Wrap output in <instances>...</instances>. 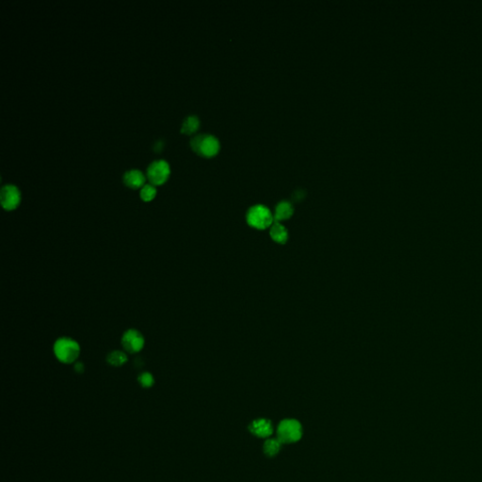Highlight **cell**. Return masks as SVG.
<instances>
[{"instance_id": "obj_1", "label": "cell", "mask_w": 482, "mask_h": 482, "mask_svg": "<svg viewBox=\"0 0 482 482\" xmlns=\"http://www.w3.org/2000/svg\"><path fill=\"white\" fill-rule=\"evenodd\" d=\"M53 352L59 362L71 365L77 363L81 348L77 340L71 337H60L54 343Z\"/></svg>"}, {"instance_id": "obj_2", "label": "cell", "mask_w": 482, "mask_h": 482, "mask_svg": "<svg viewBox=\"0 0 482 482\" xmlns=\"http://www.w3.org/2000/svg\"><path fill=\"white\" fill-rule=\"evenodd\" d=\"M246 220L253 228L265 230L273 224L274 215H272L268 207L263 205H255L248 210Z\"/></svg>"}, {"instance_id": "obj_3", "label": "cell", "mask_w": 482, "mask_h": 482, "mask_svg": "<svg viewBox=\"0 0 482 482\" xmlns=\"http://www.w3.org/2000/svg\"><path fill=\"white\" fill-rule=\"evenodd\" d=\"M276 432L277 438L283 444H293L302 437V427L298 420L286 418L279 423Z\"/></svg>"}, {"instance_id": "obj_4", "label": "cell", "mask_w": 482, "mask_h": 482, "mask_svg": "<svg viewBox=\"0 0 482 482\" xmlns=\"http://www.w3.org/2000/svg\"><path fill=\"white\" fill-rule=\"evenodd\" d=\"M193 151L203 156H213L220 150V141L213 135L198 134L191 139Z\"/></svg>"}, {"instance_id": "obj_5", "label": "cell", "mask_w": 482, "mask_h": 482, "mask_svg": "<svg viewBox=\"0 0 482 482\" xmlns=\"http://www.w3.org/2000/svg\"><path fill=\"white\" fill-rule=\"evenodd\" d=\"M171 173L168 162L164 159H156L151 162L147 168V176L151 184H163Z\"/></svg>"}, {"instance_id": "obj_6", "label": "cell", "mask_w": 482, "mask_h": 482, "mask_svg": "<svg viewBox=\"0 0 482 482\" xmlns=\"http://www.w3.org/2000/svg\"><path fill=\"white\" fill-rule=\"evenodd\" d=\"M123 350L130 354L141 352L145 346V339L138 330L129 329L123 333L122 337Z\"/></svg>"}, {"instance_id": "obj_7", "label": "cell", "mask_w": 482, "mask_h": 482, "mask_svg": "<svg viewBox=\"0 0 482 482\" xmlns=\"http://www.w3.org/2000/svg\"><path fill=\"white\" fill-rule=\"evenodd\" d=\"M0 200L3 208L7 211L16 209L21 202V192L15 185L8 184L2 187Z\"/></svg>"}, {"instance_id": "obj_8", "label": "cell", "mask_w": 482, "mask_h": 482, "mask_svg": "<svg viewBox=\"0 0 482 482\" xmlns=\"http://www.w3.org/2000/svg\"><path fill=\"white\" fill-rule=\"evenodd\" d=\"M249 429L253 435L258 438H265V439L269 438L274 432L271 421L266 418H258L253 420L251 423Z\"/></svg>"}, {"instance_id": "obj_9", "label": "cell", "mask_w": 482, "mask_h": 482, "mask_svg": "<svg viewBox=\"0 0 482 482\" xmlns=\"http://www.w3.org/2000/svg\"><path fill=\"white\" fill-rule=\"evenodd\" d=\"M123 183L131 189L142 188L145 182V176L143 173L137 169L126 171L123 177Z\"/></svg>"}, {"instance_id": "obj_10", "label": "cell", "mask_w": 482, "mask_h": 482, "mask_svg": "<svg viewBox=\"0 0 482 482\" xmlns=\"http://www.w3.org/2000/svg\"><path fill=\"white\" fill-rule=\"evenodd\" d=\"M271 238L279 244H284L288 239V232L280 222H273L269 231Z\"/></svg>"}, {"instance_id": "obj_11", "label": "cell", "mask_w": 482, "mask_h": 482, "mask_svg": "<svg viewBox=\"0 0 482 482\" xmlns=\"http://www.w3.org/2000/svg\"><path fill=\"white\" fill-rule=\"evenodd\" d=\"M293 213H294V207L290 202L282 201L276 206L274 221L281 222V221L287 220L290 218Z\"/></svg>"}, {"instance_id": "obj_12", "label": "cell", "mask_w": 482, "mask_h": 482, "mask_svg": "<svg viewBox=\"0 0 482 482\" xmlns=\"http://www.w3.org/2000/svg\"><path fill=\"white\" fill-rule=\"evenodd\" d=\"M128 358L126 353L122 351H113L107 354V362L112 367H116V368L123 367L124 364H126Z\"/></svg>"}, {"instance_id": "obj_13", "label": "cell", "mask_w": 482, "mask_h": 482, "mask_svg": "<svg viewBox=\"0 0 482 482\" xmlns=\"http://www.w3.org/2000/svg\"><path fill=\"white\" fill-rule=\"evenodd\" d=\"M282 444L283 443L278 438H268L263 447L264 453L268 457H274L281 450Z\"/></svg>"}, {"instance_id": "obj_14", "label": "cell", "mask_w": 482, "mask_h": 482, "mask_svg": "<svg viewBox=\"0 0 482 482\" xmlns=\"http://www.w3.org/2000/svg\"><path fill=\"white\" fill-rule=\"evenodd\" d=\"M200 125L199 118L196 115H189L182 123L181 132L186 134H192L198 129Z\"/></svg>"}, {"instance_id": "obj_15", "label": "cell", "mask_w": 482, "mask_h": 482, "mask_svg": "<svg viewBox=\"0 0 482 482\" xmlns=\"http://www.w3.org/2000/svg\"><path fill=\"white\" fill-rule=\"evenodd\" d=\"M140 198L144 202H150L156 195V189L153 184H145L140 189Z\"/></svg>"}, {"instance_id": "obj_16", "label": "cell", "mask_w": 482, "mask_h": 482, "mask_svg": "<svg viewBox=\"0 0 482 482\" xmlns=\"http://www.w3.org/2000/svg\"><path fill=\"white\" fill-rule=\"evenodd\" d=\"M138 381L143 388H151L154 384V378L150 372H142L138 376Z\"/></svg>"}, {"instance_id": "obj_17", "label": "cell", "mask_w": 482, "mask_h": 482, "mask_svg": "<svg viewBox=\"0 0 482 482\" xmlns=\"http://www.w3.org/2000/svg\"><path fill=\"white\" fill-rule=\"evenodd\" d=\"M304 196H305V192H304V191H303V190H301V189H298V190H296V191L294 192V193H293V196H292V197H293L294 201L298 202V201H300V200L302 199Z\"/></svg>"}, {"instance_id": "obj_18", "label": "cell", "mask_w": 482, "mask_h": 482, "mask_svg": "<svg viewBox=\"0 0 482 482\" xmlns=\"http://www.w3.org/2000/svg\"><path fill=\"white\" fill-rule=\"evenodd\" d=\"M74 368H75V371L81 374L84 372V365L82 363H79V362H77L75 363V366H74Z\"/></svg>"}, {"instance_id": "obj_19", "label": "cell", "mask_w": 482, "mask_h": 482, "mask_svg": "<svg viewBox=\"0 0 482 482\" xmlns=\"http://www.w3.org/2000/svg\"><path fill=\"white\" fill-rule=\"evenodd\" d=\"M162 146H163V143L161 140H157L155 143H154V150L157 152V151H160L162 149Z\"/></svg>"}]
</instances>
